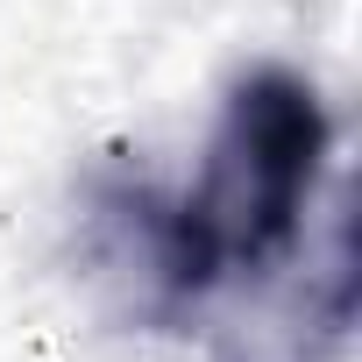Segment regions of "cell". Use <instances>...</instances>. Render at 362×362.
Segmentation results:
<instances>
[{"label": "cell", "instance_id": "1", "mask_svg": "<svg viewBox=\"0 0 362 362\" xmlns=\"http://www.w3.org/2000/svg\"><path fill=\"white\" fill-rule=\"evenodd\" d=\"M327 107L298 71H249L228 86L199 177L177 199H135L149 235V277L163 305H199L235 277H263L291 256L327 170Z\"/></svg>", "mask_w": 362, "mask_h": 362}]
</instances>
